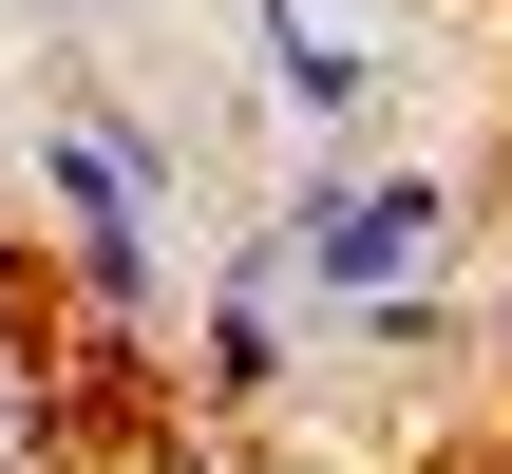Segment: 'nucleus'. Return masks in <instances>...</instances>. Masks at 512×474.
<instances>
[{
    "label": "nucleus",
    "instance_id": "20e7f679",
    "mask_svg": "<svg viewBox=\"0 0 512 474\" xmlns=\"http://www.w3.org/2000/svg\"><path fill=\"white\" fill-rule=\"evenodd\" d=\"M285 304H304L285 266H228V304H209V380H228V399H247V380H285Z\"/></svg>",
    "mask_w": 512,
    "mask_h": 474
},
{
    "label": "nucleus",
    "instance_id": "f03ea898",
    "mask_svg": "<svg viewBox=\"0 0 512 474\" xmlns=\"http://www.w3.org/2000/svg\"><path fill=\"white\" fill-rule=\"evenodd\" d=\"M38 190H57V228H76V266H95V304L133 323V304H152V209H171V171H152V133H114V114H57V133H38Z\"/></svg>",
    "mask_w": 512,
    "mask_h": 474
},
{
    "label": "nucleus",
    "instance_id": "7ed1b4c3",
    "mask_svg": "<svg viewBox=\"0 0 512 474\" xmlns=\"http://www.w3.org/2000/svg\"><path fill=\"white\" fill-rule=\"evenodd\" d=\"M247 19H266V57H285V95H304L323 133H361V114H380V57H361V38H323L304 0H247Z\"/></svg>",
    "mask_w": 512,
    "mask_h": 474
},
{
    "label": "nucleus",
    "instance_id": "f257e3e1",
    "mask_svg": "<svg viewBox=\"0 0 512 474\" xmlns=\"http://www.w3.org/2000/svg\"><path fill=\"white\" fill-rule=\"evenodd\" d=\"M437 171H304L285 190V228H266V266L285 285H323V304H399L418 285V247H437Z\"/></svg>",
    "mask_w": 512,
    "mask_h": 474
}]
</instances>
